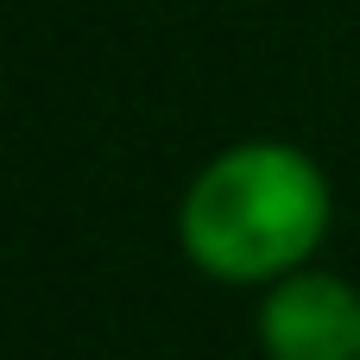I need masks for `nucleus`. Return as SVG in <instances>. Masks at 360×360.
I'll list each match as a JSON object with an SVG mask.
<instances>
[{"mask_svg":"<svg viewBox=\"0 0 360 360\" xmlns=\"http://www.w3.org/2000/svg\"><path fill=\"white\" fill-rule=\"evenodd\" d=\"M329 215L335 196L310 152L285 139H240L190 177L177 202V247L215 285H278L316 259Z\"/></svg>","mask_w":360,"mask_h":360,"instance_id":"nucleus-1","label":"nucleus"},{"mask_svg":"<svg viewBox=\"0 0 360 360\" xmlns=\"http://www.w3.org/2000/svg\"><path fill=\"white\" fill-rule=\"evenodd\" d=\"M266 360H360V291L335 272H291L259 304Z\"/></svg>","mask_w":360,"mask_h":360,"instance_id":"nucleus-2","label":"nucleus"}]
</instances>
